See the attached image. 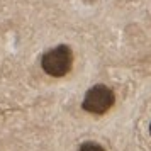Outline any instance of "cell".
Wrapping results in <instances>:
<instances>
[{"label": "cell", "mask_w": 151, "mask_h": 151, "mask_svg": "<svg viewBox=\"0 0 151 151\" xmlns=\"http://www.w3.org/2000/svg\"><path fill=\"white\" fill-rule=\"evenodd\" d=\"M41 66L49 76L61 78V76L68 75L73 66V53L66 44H60L42 55Z\"/></svg>", "instance_id": "cell-1"}, {"label": "cell", "mask_w": 151, "mask_h": 151, "mask_svg": "<svg viewBox=\"0 0 151 151\" xmlns=\"http://www.w3.org/2000/svg\"><path fill=\"white\" fill-rule=\"evenodd\" d=\"M114 102H116V95L109 87L95 85L85 93L82 107L90 114H105L114 105Z\"/></svg>", "instance_id": "cell-2"}, {"label": "cell", "mask_w": 151, "mask_h": 151, "mask_svg": "<svg viewBox=\"0 0 151 151\" xmlns=\"http://www.w3.org/2000/svg\"><path fill=\"white\" fill-rule=\"evenodd\" d=\"M150 132H151V124H150Z\"/></svg>", "instance_id": "cell-4"}, {"label": "cell", "mask_w": 151, "mask_h": 151, "mask_svg": "<svg viewBox=\"0 0 151 151\" xmlns=\"http://www.w3.org/2000/svg\"><path fill=\"white\" fill-rule=\"evenodd\" d=\"M78 151H105V150H104L102 144L95 143V141H85V143L80 144Z\"/></svg>", "instance_id": "cell-3"}]
</instances>
